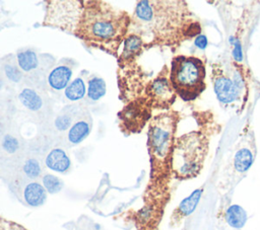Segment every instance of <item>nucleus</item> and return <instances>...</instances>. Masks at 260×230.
<instances>
[{"label": "nucleus", "instance_id": "obj_1", "mask_svg": "<svg viewBox=\"0 0 260 230\" xmlns=\"http://www.w3.org/2000/svg\"><path fill=\"white\" fill-rule=\"evenodd\" d=\"M184 1L137 2L130 29L141 36L146 46H177L200 33V24L192 17Z\"/></svg>", "mask_w": 260, "mask_h": 230}, {"label": "nucleus", "instance_id": "obj_2", "mask_svg": "<svg viewBox=\"0 0 260 230\" xmlns=\"http://www.w3.org/2000/svg\"><path fill=\"white\" fill-rule=\"evenodd\" d=\"M131 17L105 1H82L81 9L71 31L87 46L117 55L127 36Z\"/></svg>", "mask_w": 260, "mask_h": 230}, {"label": "nucleus", "instance_id": "obj_3", "mask_svg": "<svg viewBox=\"0 0 260 230\" xmlns=\"http://www.w3.org/2000/svg\"><path fill=\"white\" fill-rule=\"evenodd\" d=\"M177 114L164 112L154 117L148 128L147 147L151 162V177H160L171 170Z\"/></svg>", "mask_w": 260, "mask_h": 230}, {"label": "nucleus", "instance_id": "obj_4", "mask_svg": "<svg viewBox=\"0 0 260 230\" xmlns=\"http://www.w3.org/2000/svg\"><path fill=\"white\" fill-rule=\"evenodd\" d=\"M208 141L200 132H190L175 139L171 171L179 179L197 176L204 164Z\"/></svg>", "mask_w": 260, "mask_h": 230}, {"label": "nucleus", "instance_id": "obj_5", "mask_svg": "<svg viewBox=\"0 0 260 230\" xmlns=\"http://www.w3.org/2000/svg\"><path fill=\"white\" fill-rule=\"evenodd\" d=\"M170 80L176 93L189 101L205 89L204 63L192 56H177L172 61Z\"/></svg>", "mask_w": 260, "mask_h": 230}, {"label": "nucleus", "instance_id": "obj_6", "mask_svg": "<svg viewBox=\"0 0 260 230\" xmlns=\"http://www.w3.org/2000/svg\"><path fill=\"white\" fill-rule=\"evenodd\" d=\"M213 89L218 101L226 106L245 103L247 99V86L243 74L238 68L228 72L220 64L212 66Z\"/></svg>", "mask_w": 260, "mask_h": 230}, {"label": "nucleus", "instance_id": "obj_7", "mask_svg": "<svg viewBox=\"0 0 260 230\" xmlns=\"http://www.w3.org/2000/svg\"><path fill=\"white\" fill-rule=\"evenodd\" d=\"M149 104L150 101L148 98H146V100L139 99L127 104L119 112L121 126L127 129L130 133L139 132L150 116Z\"/></svg>", "mask_w": 260, "mask_h": 230}, {"label": "nucleus", "instance_id": "obj_8", "mask_svg": "<svg viewBox=\"0 0 260 230\" xmlns=\"http://www.w3.org/2000/svg\"><path fill=\"white\" fill-rule=\"evenodd\" d=\"M146 92L150 103L160 107H168L172 104L177 94L171 83L170 74L167 76L162 72L149 84Z\"/></svg>", "mask_w": 260, "mask_h": 230}, {"label": "nucleus", "instance_id": "obj_9", "mask_svg": "<svg viewBox=\"0 0 260 230\" xmlns=\"http://www.w3.org/2000/svg\"><path fill=\"white\" fill-rule=\"evenodd\" d=\"M256 155V146L253 133L251 135H247L242 142L240 143L239 148L235 152L233 158V169L239 173H246L251 165L254 162V158Z\"/></svg>", "mask_w": 260, "mask_h": 230}, {"label": "nucleus", "instance_id": "obj_10", "mask_svg": "<svg viewBox=\"0 0 260 230\" xmlns=\"http://www.w3.org/2000/svg\"><path fill=\"white\" fill-rule=\"evenodd\" d=\"M62 60L59 62L48 75V84L55 91H61L66 89L71 83L72 77V63Z\"/></svg>", "mask_w": 260, "mask_h": 230}, {"label": "nucleus", "instance_id": "obj_11", "mask_svg": "<svg viewBox=\"0 0 260 230\" xmlns=\"http://www.w3.org/2000/svg\"><path fill=\"white\" fill-rule=\"evenodd\" d=\"M202 193H203V187H199L179 204V206L174 210L170 218V225L172 227L179 225L186 217H188L194 212V210L196 209L200 201Z\"/></svg>", "mask_w": 260, "mask_h": 230}, {"label": "nucleus", "instance_id": "obj_12", "mask_svg": "<svg viewBox=\"0 0 260 230\" xmlns=\"http://www.w3.org/2000/svg\"><path fill=\"white\" fill-rule=\"evenodd\" d=\"M45 164L49 169L59 173H66L71 168V160L61 148L52 149L46 156Z\"/></svg>", "mask_w": 260, "mask_h": 230}, {"label": "nucleus", "instance_id": "obj_13", "mask_svg": "<svg viewBox=\"0 0 260 230\" xmlns=\"http://www.w3.org/2000/svg\"><path fill=\"white\" fill-rule=\"evenodd\" d=\"M22 197L27 206L36 208L45 204L47 200V190L41 182L32 180L25 184Z\"/></svg>", "mask_w": 260, "mask_h": 230}, {"label": "nucleus", "instance_id": "obj_14", "mask_svg": "<svg viewBox=\"0 0 260 230\" xmlns=\"http://www.w3.org/2000/svg\"><path fill=\"white\" fill-rule=\"evenodd\" d=\"M144 42L141 36L131 33L124 40V49L121 55V62H130L134 60L143 50Z\"/></svg>", "mask_w": 260, "mask_h": 230}, {"label": "nucleus", "instance_id": "obj_15", "mask_svg": "<svg viewBox=\"0 0 260 230\" xmlns=\"http://www.w3.org/2000/svg\"><path fill=\"white\" fill-rule=\"evenodd\" d=\"M91 123L86 119H79L75 121L67 133V140L71 145L81 143L90 133Z\"/></svg>", "mask_w": 260, "mask_h": 230}, {"label": "nucleus", "instance_id": "obj_16", "mask_svg": "<svg viewBox=\"0 0 260 230\" xmlns=\"http://www.w3.org/2000/svg\"><path fill=\"white\" fill-rule=\"evenodd\" d=\"M19 101L21 104L31 111H38L43 106V99L40 96V94L32 88L25 87L23 88L19 95H18Z\"/></svg>", "mask_w": 260, "mask_h": 230}, {"label": "nucleus", "instance_id": "obj_17", "mask_svg": "<svg viewBox=\"0 0 260 230\" xmlns=\"http://www.w3.org/2000/svg\"><path fill=\"white\" fill-rule=\"evenodd\" d=\"M247 213L239 205H232L225 212L226 223L236 229H241L247 222Z\"/></svg>", "mask_w": 260, "mask_h": 230}, {"label": "nucleus", "instance_id": "obj_18", "mask_svg": "<svg viewBox=\"0 0 260 230\" xmlns=\"http://www.w3.org/2000/svg\"><path fill=\"white\" fill-rule=\"evenodd\" d=\"M37 54L31 50H24L17 54V65L24 73H29L38 67Z\"/></svg>", "mask_w": 260, "mask_h": 230}, {"label": "nucleus", "instance_id": "obj_19", "mask_svg": "<svg viewBox=\"0 0 260 230\" xmlns=\"http://www.w3.org/2000/svg\"><path fill=\"white\" fill-rule=\"evenodd\" d=\"M86 92V87L82 76L75 78L65 89L64 95L70 101H77L83 98Z\"/></svg>", "mask_w": 260, "mask_h": 230}, {"label": "nucleus", "instance_id": "obj_20", "mask_svg": "<svg viewBox=\"0 0 260 230\" xmlns=\"http://www.w3.org/2000/svg\"><path fill=\"white\" fill-rule=\"evenodd\" d=\"M107 91V85L103 78L94 76L88 80L87 96L90 100L96 101L101 99Z\"/></svg>", "mask_w": 260, "mask_h": 230}, {"label": "nucleus", "instance_id": "obj_21", "mask_svg": "<svg viewBox=\"0 0 260 230\" xmlns=\"http://www.w3.org/2000/svg\"><path fill=\"white\" fill-rule=\"evenodd\" d=\"M42 184L49 194H57L63 188V181L56 175L47 173L42 176Z\"/></svg>", "mask_w": 260, "mask_h": 230}, {"label": "nucleus", "instance_id": "obj_22", "mask_svg": "<svg viewBox=\"0 0 260 230\" xmlns=\"http://www.w3.org/2000/svg\"><path fill=\"white\" fill-rule=\"evenodd\" d=\"M23 173L29 179H37L41 176L42 173V166L38 159L36 158H27L22 166Z\"/></svg>", "mask_w": 260, "mask_h": 230}, {"label": "nucleus", "instance_id": "obj_23", "mask_svg": "<svg viewBox=\"0 0 260 230\" xmlns=\"http://www.w3.org/2000/svg\"><path fill=\"white\" fill-rule=\"evenodd\" d=\"M73 125V119L72 116L68 112H61L55 120V127L58 131H69V129Z\"/></svg>", "mask_w": 260, "mask_h": 230}, {"label": "nucleus", "instance_id": "obj_24", "mask_svg": "<svg viewBox=\"0 0 260 230\" xmlns=\"http://www.w3.org/2000/svg\"><path fill=\"white\" fill-rule=\"evenodd\" d=\"M3 70L6 77L13 82H19L22 79V72L20 68L14 64H11V63L4 64Z\"/></svg>", "mask_w": 260, "mask_h": 230}, {"label": "nucleus", "instance_id": "obj_25", "mask_svg": "<svg viewBox=\"0 0 260 230\" xmlns=\"http://www.w3.org/2000/svg\"><path fill=\"white\" fill-rule=\"evenodd\" d=\"M2 147L7 153H14L19 148L18 140L12 135H5L2 140Z\"/></svg>", "mask_w": 260, "mask_h": 230}, {"label": "nucleus", "instance_id": "obj_26", "mask_svg": "<svg viewBox=\"0 0 260 230\" xmlns=\"http://www.w3.org/2000/svg\"><path fill=\"white\" fill-rule=\"evenodd\" d=\"M0 230H27V229H25L24 227H22L21 225L15 223V222L1 218Z\"/></svg>", "mask_w": 260, "mask_h": 230}, {"label": "nucleus", "instance_id": "obj_27", "mask_svg": "<svg viewBox=\"0 0 260 230\" xmlns=\"http://www.w3.org/2000/svg\"><path fill=\"white\" fill-rule=\"evenodd\" d=\"M194 45L200 49V50H204L207 46V39L205 35L203 34H199L195 37V41H194Z\"/></svg>", "mask_w": 260, "mask_h": 230}, {"label": "nucleus", "instance_id": "obj_28", "mask_svg": "<svg viewBox=\"0 0 260 230\" xmlns=\"http://www.w3.org/2000/svg\"><path fill=\"white\" fill-rule=\"evenodd\" d=\"M234 58L237 61H241L242 60V52H241V46L239 44V42L237 41V43L235 44V49H234Z\"/></svg>", "mask_w": 260, "mask_h": 230}, {"label": "nucleus", "instance_id": "obj_29", "mask_svg": "<svg viewBox=\"0 0 260 230\" xmlns=\"http://www.w3.org/2000/svg\"><path fill=\"white\" fill-rule=\"evenodd\" d=\"M145 230H146V229H145Z\"/></svg>", "mask_w": 260, "mask_h": 230}]
</instances>
